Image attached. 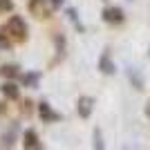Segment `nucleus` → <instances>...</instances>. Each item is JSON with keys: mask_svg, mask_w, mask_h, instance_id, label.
Returning a JSON list of instances; mask_svg holds the SVG:
<instances>
[{"mask_svg": "<svg viewBox=\"0 0 150 150\" xmlns=\"http://www.w3.org/2000/svg\"><path fill=\"white\" fill-rule=\"evenodd\" d=\"M7 34L13 38V40H27V25H25V20L20 18V16H11V18L7 20V25H5Z\"/></svg>", "mask_w": 150, "mask_h": 150, "instance_id": "obj_1", "label": "nucleus"}, {"mask_svg": "<svg viewBox=\"0 0 150 150\" xmlns=\"http://www.w3.org/2000/svg\"><path fill=\"white\" fill-rule=\"evenodd\" d=\"M29 11L36 18H50L52 11H54V5L50 0H29Z\"/></svg>", "mask_w": 150, "mask_h": 150, "instance_id": "obj_2", "label": "nucleus"}, {"mask_svg": "<svg viewBox=\"0 0 150 150\" xmlns=\"http://www.w3.org/2000/svg\"><path fill=\"white\" fill-rule=\"evenodd\" d=\"M101 16H103V20H105L108 25H121V23H123V18H125L121 7H105Z\"/></svg>", "mask_w": 150, "mask_h": 150, "instance_id": "obj_3", "label": "nucleus"}, {"mask_svg": "<svg viewBox=\"0 0 150 150\" xmlns=\"http://www.w3.org/2000/svg\"><path fill=\"white\" fill-rule=\"evenodd\" d=\"M92 110H94V99L92 96H79V101H76V112H79V117H81V119H90Z\"/></svg>", "mask_w": 150, "mask_h": 150, "instance_id": "obj_4", "label": "nucleus"}, {"mask_svg": "<svg viewBox=\"0 0 150 150\" xmlns=\"http://www.w3.org/2000/svg\"><path fill=\"white\" fill-rule=\"evenodd\" d=\"M38 114H40L43 123H54V121L61 119V114L54 112V110H52V105L47 103V101H40V103H38Z\"/></svg>", "mask_w": 150, "mask_h": 150, "instance_id": "obj_5", "label": "nucleus"}, {"mask_svg": "<svg viewBox=\"0 0 150 150\" xmlns=\"http://www.w3.org/2000/svg\"><path fill=\"white\" fill-rule=\"evenodd\" d=\"M96 67H99V72H103V74H108V76H112L114 72H117V65H114V61L110 58V52H108V50L99 56Z\"/></svg>", "mask_w": 150, "mask_h": 150, "instance_id": "obj_6", "label": "nucleus"}, {"mask_svg": "<svg viewBox=\"0 0 150 150\" xmlns=\"http://www.w3.org/2000/svg\"><path fill=\"white\" fill-rule=\"evenodd\" d=\"M23 146H25L27 150H43V144H40V139H38L36 130H25V134H23Z\"/></svg>", "mask_w": 150, "mask_h": 150, "instance_id": "obj_7", "label": "nucleus"}, {"mask_svg": "<svg viewBox=\"0 0 150 150\" xmlns=\"http://www.w3.org/2000/svg\"><path fill=\"white\" fill-rule=\"evenodd\" d=\"M20 81L25 88H38V81H40V72H25L20 74Z\"/></svg>", "mask_w": 150, "mask_h": 150, "instance_id": "obj_8", "label": "nucleus"}, {"mask_svg": "<svg viewBox=\"0 0 150 150\" xmlns=\"http://www.w3.org/2000/svg\"><path fill=\"white\" fill-rule=\"evenodd\" d=\"M0 92L5 94V99H9V101H13V99H18V96H20L18 85H16V83H11V81H7L5 85L0 88Z\"/></svg>", "mask_w": 150, "mask_h": 150, "instance_id": "obj_9", "label": "nucleus"}, {"mask_svg": "<svg viewBox=\"0 0 150 150\" xmlns=\"http://www.w3.org/2000/svg\"><path fill=\"white\" fill-rule=\"evenodd\" d=\"M0 76H2L5 81H11V79L18 76V67H16V65H2V67H0Z\"/></svg>", "mask_w": 150, "mask_h": 150, "instance_id": "obj_10", "label": "nucleus"}, {"mask_svg": "<svg viewBox=\"0 0 150 150\" xmlns=\"http://www.w3.org/2000/svg\"><path fill=\"white\" fill-rule=\"evenodd\" d=\"M128 79H130V83L137 90H144V79H141V74H139L137 69H130V72H128Z\"/></svg>", "mask_w": 150, "mask_h": 150, "instance_id": "obj_11", "label": "nucleus"}, {"mask_svg": "<svg viewBox=\"0 0 150 150\" xmlns=\"http://www.w3.org/2000/svg\"><path fill=\"white\" fill-rule=\"evenodd\" d=\"M54 45H56V52L63 56V54H65V36L56 34V36H54Z\"/></svg>", "mask_w": 150, "mask_h": 150, "instance_id": "obj_12", "label": "nucleus"}, {"mask_svg": "<svg viewBox=\"0 0 150 150\" xmlns=\"http://www.w3.org/2000/svg\"><path fill=\"white\" fill-rule=\"evenodd\" d=\"M67 16H69V20L74 23V27H76L79 31H83V29H85V27L81 25V20H79V16H76V11H74V9H67Z\"/></svg>", "mask_w": 150, "mask_h": 150, "instance_id": "obj_13", "label": "nucleus"}, {"mask_svg": "<svg viewBox=\"0 0 150 150\" xmlns=\"http://www.w3.org/2000/svg\"><path fill=\"white\" fill-rule=\"evenodd\" d=\"M5 34H7V29L2 27V29H0V47H2V50H11V40H9Z\"/></svg>", "mask_w": 150, "mask_h": 150, "instance_id": "obj_14", "label": "nucleus"}, {"mask_svg": "<svg viewBox=\"0 0 150 150\" xmlns=\"http://www.w3.org/2000/svg\"><path fill=\"white\" fill-rule=\"evenodd\" d=\"M13 139H16V128H11L9 132H5V137H2V144H5V146H13Z\"/></svg>", "mask_w": 150, "mask_h": 150, "instance_id": "obj_15", "label": "nucleus"}, {"mask_svg": "<svg viewBox=\"0 0 150 150\" xmlns=\"http://www.w3.org/2000/svg\"><path fill=\"white\" fill-rule=\"evenodd\" d=\"M94 148H99V150H103V146H105V144H103V137H101V130H99V128H96V130H94Z\"/></svg>", "mask_w": 150, "mask_h": 150, "instance_id": "obj_16", "label": "nucleus"}, {"mask_svg": "<svg viewBox=\"0 0 150 150\" xmlns=\"http://www.w3.org/2000/svg\"><path fill=\"white\" fill-rule=\"evenodd\" d=\"M11 9H13V2H11V0H0V11H2V13L11 11Z\"/></svg>", "mask_w": 150, "mask_h": 150, "instance_id": "obj_17", "label": "nucleus"}, {"mask_svg": "<svg viewBox=\"0 0 150 150\" xmlns=\"http://www.w3.org/2000/svg\"><path fill=\"white\" fill-rule=\"evenodd\" d=\"M29 105H31V101H25V103H23V112H25V114L31 112V108H29Z\"/></svg>", "mask_w": 150, "mask_h": 150, "instance_id": "obj_18", "label": "nucleus"}, {"mask_svg": "<svg viewBox=\"0 0 150 150\" xmlns=\"http://www.w3.org/2000/svg\"><path fill=\"white\" fill-rule=\"evenodd\" d=\"M50 2H52V5H54V9H58V7L63 5V0H50Z\"/></svg>", "mask_w": 150, "mask_h": 150, "instance_id": "obj_19", "label": "nucleus"}, {"mask_svg": "<svg viewBox=\"0 0 150 150\" xmlns=\"http://www.w3.org/2000/svg\"><path fill=\"white\" fill-rule=\"evenodd\" d=\"M144 112H146V117H150V101L146 103V108H144Z\"/></svg>", "mask_w": 150, "mask_h": 150, "instance_id": "obj_20", "label": "nucleus"}]
</instances>
